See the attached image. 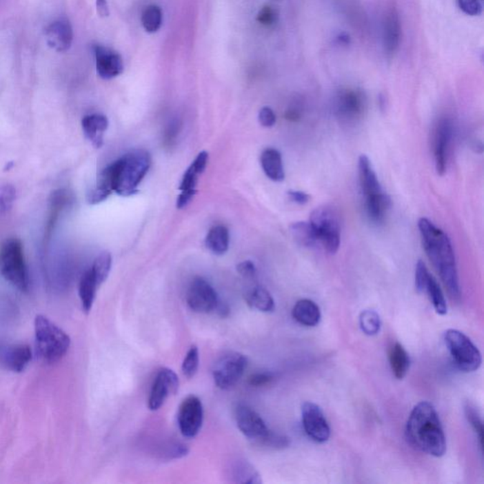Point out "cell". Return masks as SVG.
<instances>
[{
  "mask_svg": "<svg viewBox=\"0 0 484 484\" xmlns=\"http://www.w3.org/2000/svg\"><path fill=\"white\" fill-rule=\"evenodd\" d=\"M419 228L425 254L439 274L448 294L458 301L461 287L452 241L444 231L427 219H420Z\"/></svg>",
  "mask_w": 484,
  "mask_h": 484,
  "instance_id": "obj_1",
  "label": "cell"
},
{
  "mask_svg": "<svg viewBox=\"0 0 484 484\" xmlns=\"http://www.w3.org/2000/svg\"><path fill=\"white\" fill-rule=\"evenodd\" d=\"M151 165L149 152L134 150L106 167L99 175L96 188L109 195L112 191L124 197L136 194Z\"/></svg>",
  "mask_w": 484,
  "mask_h": 484,
  "instance_id": "obj_2",
  "label": "cell"
},
{
  "mask_svg": "<svg viewBox=\"0 0 484 484\" xmlns=\"http://www.w3.org/2000/svg\"><path fill=\"white\" fill-rule=\"evenodd\" d=\"M407 442L425 454L440 458L447 452V439L436 410L422 401L412 410L406 425Z\"/></svg>",
  "mask_w": 484,
  "mask_h": 484,
  "instance_id": "obj_3",
  "label": "cell"
},
{
  "mask_svg": "<svg viewBox=\"0 0 484 484\" xmlns=\"http://www.w3.org/2000/svg\"><path fill=\"white\" fill-rule=\"evenodd\" d=\"M34 337L35 354L41 363H58L70 350V336L47 316L39 314L35 317Z\"/></svg>",
  "mask_w": 484,
  "mask_h": 484,
  "instance_id": "obj_4",
  "label": "cell"
},
{
  "mask_svg": "<svg viewBox=\"0 0 484 484\" xmlns=\"http://www.w3.org/2000/svg\"><path fill=\"white\" fill-rule=\"evenodd\" d=\"M0 272L7 281L23 292L30 290V277L21 241L8 239L0 249Z\"/></svg>",
  "mask_w": 484,
  "mask_h": 484,
  "instance_id": "obj_5",
  "label": "cell"
},
{
  "mask_svg": "<svg viewBox=\"0 0 484 484\" xmlns=\"http://www.w3.org/2000/svg\"><path fill=\"white\" fill-rule=\"evenodd\" d=\"M444 340L458 370L465 373L478 370L483 363L481 354L465 333L457 330H448L445 331Z\"/></svg>",
  "mask_w": 484,
  "mask_h": 484,
  "instance_id": "obj_6",
  "label": "cell"
},
{
  "mask_svg": "<svg viewBox=\"0 0 484 484\" xmlns=\"http://www.w3.org/2000/svg\"><path fill=\"white\" fill-rule=\"evenodd\" d=\"M310 223L323 248L327 253H337L341 244V228L335 212L328 208H316L310 216Z\"/></svg>",
  "mask_w": 484,
  "mask_h": 484,
  "instance_id": "obj_7",
  "label": "cell"
},
{
  "mask_svg": "<svg viewBox=\"0 0 484 484\" xmlns=\"http://www.w3.org/2000/svg\"><path fill=\"white\" fill-rule=\"evenodd\" d=\"M247 364L248 360L241 353L224 354L216 361L213 368V379L216 387L221 390L233 388L241 381Z\"/></svg>",
  "mask_w": 484,
  "mask_h": 484,
  "instance_id": "obj_8",
  "label": "cell"
},
{
  "mask_svg": "<svg viewBox=\"0 0 484 484\" xmlns=\"http://www.w3.org/2000/svg\"><path fill=\"white\" fill-rule=\"evenodd\" d=\"M177 419L183 437L197 436L203 422V407L200 399L195 396H188L183 399L179 407Z\"/></svg>",
  "mask_w": 484,
  "mask_h": 484,
  "instance_id": "obj_9",
  "label": "cell"
},
{
  "mask_svg": "<svg viewBox=\"0 0 484 484\" xmlns=\"http://www.w3.org/2000/svg\"><path fill=\"white\" fill-rule=\"evenodd\" d=\"M302 424L305 434L318 444L327 443L330 438V427L322 409L313 402L302 406Z\"/></svg>",
  "mask_w": 484,
  "mask_h": 484,
  "instance_id": "obj_10",
  "label": "cell"
},
{
  "mask_svg": "<svg viewBox=\"0 0 484 484\" xmlns=\"http://www.w3.org/2000/svg\"><path fill=\"white\" fill-rule=\"evenodd\" d=\"M218 294L210 283L202 277L193 279L188 287L187 303L191 310L198 313L214 312L218 305Z\"/></svg>",
  "mask_w": 484,
  "mask_h": 484,
  "instance_id": "obj_11",
  "label": "cell"
},
{
  "mask_svg": "<svg viewBox=\"0 0 484 484\" xmlns=\"http://www.w3.org/2000/svg\"><path fill=\"white\" fill-rule=\"evenodd\" d=\"M178 389L179 379L177 374L172 369H160L152 383L148 407L151 411H157L164 405L168 397L177 393Z\"/></svg>",
  "mask_w": 484,
  "mask_h": 484,
  "instance_id": "obj_12",
  "label": "cell"
},
{
  "mask_svg": "<svg viewBox=\"0 0 484 484\" xmlns=\"http://www.w3.org/2000/svg\"><path fill=\"white\" fill-rule=\"evenodd\" d=\"M236 421L239 430L256 444L271 432L261 415L246 405H239L236 407Z\"/></svg>",
  "mask_w": 484,
  "mask_h": 484,
  "instance_id": "obj_13",
  "label": "cell"
},
{
  "mask_svg": "<svg viewBox=\"0 0 484 484\" xmlns=\"http://www.w3.org/2000/svg\"><path fill=\"white\" fill-rule=\"evenodd\" d=\"M453 136V124L450 119H442L436 125L433 137V152L438 174L447 170L448 154Z\"/></svg>",
  "mask_w": 484,
  "mask_h": 484,
  "instance_id": "obj_14",
  "label": "cell"
},
{
  "mask_svg": "<svg viewBox=\"0 0 484 484\" xmlns=\"http://www.w3.org/2000/svg\"><path fill=\"white\" fill-rule=\"evenodd\" d=\"M359 179L365 198V205L381 202L388 197L382 190L379 178L366 155H361L359 159Z\"/></svg>",
  "mask_w": 484,
  "mask_h": 484,
  "instance_id": "obj_15",
  "label": "cell"
},
{
  "mask_svg": "<svg viewBox=\"0 0 484 484\" xmlns=\"http://www.w3.org/2000/svg\"><path fill=\"white\" fill-rule=\"evenodd\" d=\"M365 106V97L355 89H345L340 92L336 99V113L345 122H354L360 119Z\"/></svg>",
  "mask_w": 484,
  "mask_h": 484,
  "instance_id": "obj_16",
  "label": "cell"
},
{
  "mask_svg": "<svg viewBox=\"0 0 484 484\" xmlns=\"http://www.w3.org/2000/svg\"><path fill=\"white\" fill-rule=\"evenodd\" d=\"M97 73L103 80H111L123 72L124 65L121 56L110 48L96 46Z\"/></svg>",
  "mask_w": 484,
  "mask_h": 484,
  "instance_id": "obj_17",
  "label": "cell"
},
{
  "mask_svg": "<svg viewBox=\"0 0 484 484\" xmlns=\"http://www.w3.org/2000/svg\"><path fill=\"white\" fill-rule=\"evenodd\" d=\"M48 45L57 52L70 50L73 41V30L68 19L53 22L46 30Z\"/></svg>",
  "mask_w": 484,
  "mask_h": 484,
  "instance_id": "obj_18",
  "label": "cell"
},
{
  "mask_svg": "<svg viewBox=\"0 0 484 484\" xmlns=\"http://www.w3.org/2000/svg\"><path fill=\"white\" fill-rule=\"evenodd\" d=\"M32 350L28 345H14L8 346L1 353L2 363L10 371L22 373L26 370L32 361Z\"/></svg>",
  "mask_w": 484,
  "mask_h": 484,
  "instance_id": "obj_19",
  "label": "cell"
},
{
  "mask_svg": "<svg viewBox=\"0 0 484 484\" xmlns=\"http://www.w3.org/2000/svg\"><path fill=\"white\" fill-rule=\"evenodd\" d=\"M401 40V24L396 10L387 12L383 21V46L388 55H394L399 50Z\"/></svg>",
  "mask_w": 484,
  "mask_h": 484,
  "instance_id": "obj_20",
  "label": "cell"
},
{
  "mask_svg": "<svg viewBox=\"0 0 484 484\" xmlns=\"http://www.w3.org/2000/svg\"><path fill=\"white\" fill-rule=\"evenodd\" d=\"M108 119L101 114H88L81 121L86 139L96 148L103 146L104 132L108 129Z\"/></svg>",
  "mask_w": 484,
  "mask_h": 484,
  "instance_id": "obj_21",
  "label": "cell"
},
{
  "mask_svg": "<svg viewBox=\"0 0 484 484\" xmlns=\"http://www.w3.org/2000/svg\"><path fill=\"white\" fill-rule=\"evenodd\" d=\"M292 317L300 325L307 327H314L321 322L320 307L310 299L299 300L292 308Z\"/></svg>",
  "mask_w": 484,
  "mask_h": 484,
  "instance_id": "obj_22",
  "label": "cell"
},
{
  "mask_svg": "<svg viewBox=\"0 0 484 484\" xmlns=\"http://www.w3.org/2000/svg\"><path fill=\"white\" fill-rule=\"evenodd\" d=\"M261 167L267 177L274 182H282L285 179L284 165L281 154L275 149H267L262 152Z\"/></svg>",
  "mask_w": 484,
  "mask_h": 484,
  "instance_id": "obj_23",
  "label": "cell"
},
{
  "mask_svg": "<svg viewBox=\"0 0 484 484\" xmlns=\"http://www.w3.org/2000/svg\"><path fill=\"white\" fill-rule=\"evenodd\" d=\"M99 288V284L92 274L91 270L88 269L81 275L79 283V296H80L81 307L85 313L90 312L95 302L97 290Z\"/></svg>",
  "mask_w": 484,
  "mask_h": 484,
  "instance_id": "obj_24",
  "label": "cell"
},
{
  "mask_svg": "<svg viewBox=\"0 0 484 484\" xmlns=\"http://www.w3.org/2000/svg\"><path fill=\"white\" fill-rule=\"evenodd\" d=\"M230 478L232 481L242 484L261 483V475L251 463L245 460H236L232 463L230 468Z\"/></svg>",
  "mask_w": 484,
  "mask_h": 484,
  "instance_id": "obj_25",
  "label": "cell"
},
{
  "mask_svg": "<svg viewBox=\"0 0 484 484\" xmlns=\"http://www.w3.org/2000/svg\"><path fill=\"white\" fill-rule=\"evenodd\" d=\"M208 162V152H200L198 157L195 158L194 161L191 163L188 169L185 170L179 187L181 191L196 190V185H197L199 177H200L203 172V170H205Z\"/></svg>",
  "mask_w": 484,
  "mask_h": 484,
  "instance_id": "obj_26",
  "label": "cell"
},
{
  "mask_svg": "<svg viewBox=\"0 0 484 484\" xmlns=\"http://www.w3.org/2000/svg\"><path fill=\"white\" fill-rule=\"evenodd\" d=\"M389 361L394 376L397 379H403L411 366L409 354L403 345H400L399 343L392 345L389 352Z\"/></svg>",
  "mask_w": 484,
  "mask_h": 484,
  "instance_id": "obj_27",
  "label": "cell"
},
{
  "mask_svg": "<svg viewBox=\"0 0 484 484\" xmlns=\"http://www.w3.org/2000/svg\"><path fill=\"white\" fill-rule=\"evenodd\" d=\"M246 303L250 307L261 312H272L275 308L274 298L271 294L261 286H254L246 292Z\"/></svg>",
  "mask_w": 484,
  "mask_h": 484,
  "instance_id": "obj_28",
  "label": "cell"
},
{
  "mask_svg": "<svg viewBox=\"0 0 484 484\" xmlns=\"http://www.w3.org/2000/svg\"><path fill=\"white\" fill-rule=\"evenodd\" d=\"M229 242L230 238L228 229L223 225L214 226L205 238V246L216 256H221L228 251Z\"/></svg>",
  "mask_w": 484,
  "mask_h": 484,
  "instance_id": "obj_29",
  "label": "cell"
},
{
  "mask_svg": "<svg viewBox=\"0 0 484 484\" xmlns=\"http://www.w3.org/2000/svg\"><path fill=\"white\" fill-rule=\"evenodd\" d=\"M422 294H427L437 314L444 316L447 313V305L444 292L437 280L430 274L423 288Z\"/></svg>",
  "mask_w": 484,
  "mask_h": 484,
  "instance_id": "obj_30",
  "label": "cell"
},
{
  "mask_svg": "<svg viewBox=\"0 0 484 484\" xmlns=\"http://www.w3.org/2000/svg\"><path fill=\"white\" fill-rule=\"evenodd\" d=\"M70 201L71 195L68 191L60 190L53 193L52 200H50V218H48L47 232H46L47 236H50V234H52L56 221L59 218L61 211L70 203Z\"/></svg>",
  "mask_w": 484,
  "mask_h": 484,
  "instance_id": "obj_31",
  "label": "cell"
},
{
  "mask_svg": "<svg viewBox=\"0 0 484 484\" xmlns=\"http://www.w3.org/2000/svg\"><path fill=\"white\" fill-rule=\"evenodd\" d=\"M290 232L295 241L304 247L316 246L319 244L317 236H316L314 228H312L310 221H298L290 226Z\"/></svg>",
  "mask_w": 484,
  "mask_h": 484,
  "instance_id": "obj_32",
  "label": "cell"
},
{
  "mask_svg": "<svg viewBox=\"0 0 484 484\" xmlns=\"http://www.w3.org/2000/svg\"><path fill=\"white\" fill-rule=\"evenodd\" d=\"M112 267V256L108 252H103L99 254L90 268L92 274L95 277L99 286L107 279L110 274Z\"/></svg>",
  "mask_w": 484,
  "mask_h": 484,
  "instance_id": "obj_33",
  "label": "cell"
},
{
  "mask_svg": "<svg viewBox=\"0 0 484 484\" xmlns=\"http://www.w3.org/2000/svg\"><path fill=\"white\" fill-rule=\"evenodd\" d=\"M163 14L161 9L155 5L147 7L142 14V25L147 32H157L162 25Z\"/></svg>",
  "mask_w": 484,
  "mask_h": 484,
  "instance_id": "obj_34",
  "label": "cell"
},
{
  "mask_svg": "<svg viewBox=\"0 0 484 484\" xmlns=\"http://www.w3.org/2000/svg\"><path fill=\"white\" fill-rule=\"evenodd\" d=\"M360 327L365 335H376L381 328V317L374 310H364L361 313Z\"/></svg>",
  "mask_w": 484,
  "mask_h": 484,
  "instance_id": "obj_35",
  "label": "cell"
},
{
  "mask_svg": "<svg viewBox=\"0 0 484 484\" xmlns=\"http://www.w3.org/2000/svg\"><path fill=\"white\" fill-rule=\"evenodd\" d=\"M200 363V356H199V349L197 346L192 345L188 351L185 360L183 361L182 371L183 376L188 379H192L197 373Z\"/></svg>",
  "mask_w": 484,
  "mask_h": 484,
  "instance_id": "obj_36",
  "label": "cell"
},
{
  "mask_svg": "<svg viewBox=\"0 0 484 484\" xmlns=\"http://www.w3.org/2000/svg\"><path fill=\"white\" fill-rule=\"evenodd\" d=\"M465 415L468 422L472 427L474 432L477 434L478 441H480L481 447L483 445V420L481 419V415L478 414L477 410L472 405L468 404L465 406Z\"/></svg>",
  "mask_w": 484,
  "mask_h": 484,
  "instance_id": "obj_37",
  "label": "cell"
},
{
  "mask_svg": "<svg viewBox=\"0 0 484 484\" xmlns=\"http://www.w3.org/2000/svg\"><path fill=\"white\" fill-rule=\"evenodd\" d=\"M17 198V190L12 185H0V215L8 212Z\"/></svg>",
  "mask_w": 484,
  "mask_h": 484,
  "instance_id": "obj_38",
  "label": "cell"
},
{
  "mask_svg": "<svg viewBox=\"0 0 484 484\" xmlns=\"http://www.w3.org/2000/svg\"><path fill=\"white\" fill-rule=\"evenodd\" d=\"M259 445H263V447L276 448V450H281V448H285L289 447L290 439L286 436H283V435L276 434V433L270 432L268 435L262 439L261 442L257 443Z\"/></svg>",
  "mask_w": 484,
  "mask_h": 484,
  "instance_id": "obj_39",
  "label": "cell"
},
{
  "mask_svg": "<svg viewBox=\"0 0 484 484\" xmlns=\"http://www.w3.org/2000/svg\"><path fill=\"white\" fill-rule=\"evenodd\" d=\"M457 4L461 11L470 17H477L483 12L480 0H457Z\"/></svg>",
  "mask_w": 484,
  "mask_h": 484,
  "instance_id": "obj_40",
  "label": "cell"
},
{
  "mask_svg": "<svg viewBox=\"0 0 484 484\" xmlns=\"http://www.w3.org/2000/svg\"><path fill=\"white\" fill-rule=\"evenodd\" d=\"M429 275V270H427L424 262L422 261L417 262L416 270H415V287H416L417 292L419 294H422L423 288H424L425 283L427 281Z\"/></svg>",
  "mask_w": 484,
  "mask_h": 484,
  "instance_id": "obj_41",
  "label": "cell"
},
{
  "mask_svg": "<svg viewBox=\"0 0 484 484\" xmlns=\"http://www.w3.org/2000/svg\"><path fill=\"white\" fill-rule=\"evenodd\" d=\"M259 119L265 128H271V127L274 126L275 122H276V116L272 108L266 106L259 111Z\"/></svg>",
  "mask_w": 484,
  "mask_h": 484,
  "instance_id": "obj_42",
  "label": "cell"
},
{
  "mask_svg": "<svg viewBox=\"0 0 484 484\" xmlns=\"http://www.w3.org/2000/svg\"><path fill=\"white\" fill-rule=\"evenodd\" d=\"M238 272L245 279L253 280L256 276V268L253 262L246 261L241 262L236 267Z\"/></svg>",
  "mask_w": 484,
  "mask_h": 484,
  "instance_id": "obj_43",
  "label": "cell"
},
{
  "mask_svg": "<svg viewBox=\"0 0 484 484\" xmlns=\"http://www.w3.org/2000/svg\"><path fill=\"white\" fill-rule=\"evenodd\" d=\"M272 379H274V376L271 373H267V372L256 373L250 376L249 384L253 387L265 386L271 383Z\"/></svg>",
  "mask_w": 484,
  "mask_h": 484,
  "instance_id": "obj_44",
  "label": "cell"
},
{
  "mask_svg": "<svg viewBox=\"0 0 484 484\" xmlns=\"http://www.w3.org/2000/svg\"><path fill=\"white\" fill-rule=\"evenodd\" d=\"M257 20L264 25H272L277 21V12L272 7H264L259 12Z\"/></svg>",
  "mask_w": 484,
  "mask_h": 484,
  "instance_id": "obj_45",
  "label": "cell"
},
{
  "mask_svg": "<svg viewBox=\"0 0 484 484\" xmlns=\"http://www.w3.org/2000/svg\"><path fill=\"white\" fill-rule=\"evenodd\" d=\"M288 196L292 202L297 203V205H305L310 200V196L303 191L290 190L288 192Z\"/></svg>",
  "mask_w": 484,
  "mask_h": 484,
  "instance_id": "obj_46",
  "label": "cell"
},
{
  "mask_svg": "<svg viewBox=\"0 0 484 484\" xmlns=\"http://www.w3.org/2000/svg\"><path fill=\"white\" fill-rule=\"evenodd\" d=\"M196 194V190H183L177 199V208L179 210L185 208L191 202Z\"/></svg>",
  "mask_w": 484,
  "mask_h": 484,
  "instance_id": "obj_47",
  "label": "cell"
},
{
  "mask_svg": "<svg viewBox=\"0 0 484 484\" xmlns=\"http://www.w3.org/2000/svg\"><path fill=\"white\" fill-rule=\"evenodd\" d=\"M97 12L101 17H108L110 14L109 11L108 3L107 0H97L96 1Z\"/></svg>",
  "mask_w": 484,
  "mask_h": 484,
  "instance_id": "obj_48",
  "label": "cell"
},
{
  "mask_svg": "<svg viewBox=\"0 0 484 484\" xmlns=\"http://www.w3.org/2000/svg\"><path fill=\"white\" fill-rule=\"evenodd\" d=\"M214 312L218 313V315L221 316V317L224 318L228 317L229 312H230V310H229L228 305L224 304V303L221 302L220 300Z\"/></svg>",
  "mask_w": 484,
  "mask_h": 484,
  "instance_id": "obj_49",
  "label": "cell"
},
{
  "mask_svg": "<svg viewBox=\"0 0 484 484\" xmlns=\"http://www.w3.org/2000/svg\"><path fill=\"white\" fill-rule=\"evenodd\" d=\"M336 42H337L339 45L348 46L350 44V37L345 32L340 33L337 38H336Z\"/></svg>",
  "mask_w": 484,
  "mask_h": 484,
  "instance_id": "obj_50",
  "label": "cell"
}]
</instances>
